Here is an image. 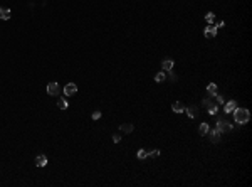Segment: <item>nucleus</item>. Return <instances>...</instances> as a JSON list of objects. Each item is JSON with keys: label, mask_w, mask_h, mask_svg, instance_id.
Listing matches in <instances>:
<instances>
[{"label": "nucleus", "mask_w": 252, "mask_h": 187, "mask_svg": "<svg viewBox=\"0 0 252 187\" xmlns=\"http://www.w3.org/2000/svg\"><path fill=\"white\" fill-rule=\"evenodd\" d=\"M234 120L239 125H246L247 121L250 120V113L247 108H235L234 110Z\"/></svg>", "instance_id": "obj_1"}, {"label": "nucleus", "mask_w": 252, "mask_h": 187, "mask_svg": "<svg viewBox=\"0 0 252 187\" xmlns=\"http://www.w3.org/2000/svg\"><path fill=\"white\" fill-rule=\"evenodd\" d=\"M64 93H66L67 96H73L77 93V84L76 83H67L66 86H64Z\"/></svg>", "instance_id": "obj_6"}, {"label": "nucleus", "mask_w": 252, "mask_h": 187, "mask_svg": "<svg viewBox=\"0 0 252 187\" xmlns=\"http://www.w3.org/2000/svg\"><path fill=\"white\" fill-rule=\"evenodd\" d=\"M146 157H148V152H146V150H138V159L140 160H143V159H146Z\"/></svg>", "instance_id": "obj_20"}, {"label": "nucleus", "mask_w": 252, "mask_h": 187, "mask_svg": "<svg viewBox=\"0 0 252 187\" xmlns=\"http://www.w3.org/2000/svg\"><path fill=\"white\" fill-rule=\"evenodd\" d=\"M205 20H207L208 24H212V22L215 20V14H214V12H208L207 15H205Z\"/></svg>", "instance_id": "obj_19"}, {"label": "nucleus", "mask_w": 252, "mask_h": 187, "mask_svg": "<svg viewBox=\"0 0 252 187\" xmlns=\"http://www.w3.org/2000/svg\"><path fill=\"white\" fill-rule=\"evenodd\" d=\"M165 79H167V74H165L163 71H160V73L155 76V81H156V83H163Z\"/></svg>", "instance_id": "obj_16"}, {"label": "nucleus", "mask_w": 252, "mask_h": 187, "mask_svg": "<svg viewBox=\"0 0 252 187\" xmlns=\"http://www.w3.org/2000/svg\"><path fill=\"white\" fill-rule=\"evenodd\" d=\"M120 130L123 132V133H131V132L135 130V127H133L131 123H123V125H120Z\"/></svg>", "instance_id": "obj_13"}, {"label": "nucleus", "mask_w": 252, "mask_h": 187, "mask_svg": "<svg viewBox=\"0 0 252 187\" xmlns=\"http://www.w3.org/2000/svg\"><path fill=\"white\" fill-rule=\"evenodd\" d=\"M207 93H208V96H215L217 95V84H215V83H210V84L207 86Z\"/></svg>", "instance_id": "obj_14"}, {"label": "nucleus", "mask_w": 252, "mask_h": 187, "mask_svg": "<svg viewBox=\"0 0 252 187\" xmlns=\"http://www.w3.org/2000/svg\"><path fill=\"white\" fill-rule=\"evenodd\" d=\"M57 106H59L61 110H67V108H69V103H67L66 98H59L57 100Z\"/></svg>", "instance_id": "obj_15"}, {"label": "nucleus", "mask_w": 252, "mask_h": 187, "mask_svg": "<svg viewBox=\"0 0 252 187\" xmlns=\"http://www.w3.org/2000/svg\"><path fill=\"white\" fill-rule=\"evenodd\" d=\"M113 142H114V143H120V142H121V135H120V133H114V135H113Z\"/></svg>", "instance_id": "obj_21"}, {"label": "nucleus", "mask_w": 252, "mask_h": 187, "mask_svg": "<svg viewBox=\"0 0 252 187\" xmlns=\"http://www.w3.org/2000/svg\"><path fill=\"white\" fill-rule=\"evenodd\" d=\"M160 155V150H151V152H148V157H158Z\"/></svg>", "instance_id": "obj_22"}, {"label": "nucleus", "mask_w": 252, "mask_h": 187, "mask_svg": "<svg viewBox=\"0 0 252 187\" xmlns=\"http://www.w3.org/2000/svg\"><path fill=\"white\" fill-rule=\"evenodd\" d=\"M173 66H175V63L171 59H165L163 63H161V69H163V71H171V69H173Z\"/></svg>", "instance_id": "obj_11"}, {"label": "nucleus", "mask_w": 252, "mask_h": 187, "mask_svg": "<svg viewBox=\"0 0 252 187\" xmlns=\"http://www.w3.org/2000/svg\"><path fill=\"white\" fill-rule=\"evenodd\" d=\"M35 165H37V167H45V165H47V157L45 155H37L35 157Z\"/></svg>", "instance_id": "obj_8"}, {"label": "nucleus", "mask_w": 252, "mask_h": 187, "mask_svg": "<svg viewBox=\"0 0 252 187\" xmlns=\"http://www.w3.org/2000/svg\"><path fill=\"white\" fill-rule=\"evenodd\" d=\"M59 91H61V88H59V84H57L56 81H52V83H49V84H47V95L57 96V95H59Z\"/></svg>", "instance_id": "obj_5"}, {"label": "nucleus", "mask_w": 252, "mask_h": 187, "mask_svg": "<svg viewBox=\"0 0 252 187\" xmlns=\"http://www.w3.org/2000/svg\"><path fill=\"white\" fill-rule=\"evenodd\" d=\"M199 132H200V135H207V132H208V125H207V123H202L200 127H199Z\"/></svg>", "instance_id": "obj_18"}, {"label": "nucleus", "mask_w": 252, "mask_h": 187, "mask_svg": "<svg viewBox=\"0 0 252 187\" xmlns=\"http://www.w3.org/2000/svg\"><path fill=\"white\" fill-rule=\"evenodd\" d=\"M185 111H187V115H188L190 118H195L197 113H199V108H197L195 105H190V106H185Z\"/></svg>", "instance_id": "obj_7"}, {"label": "nucleus", "mask_w": 252, "mask_h": 187, "mask_svg": "<svg viewBox=\"0 0 252 187\" xmlns=\"http://www.w3.org/2000/svg\"><path fill=\"white\" fill-rule=\"evenodd\" d=\"M171 110H173L175 113H183V111H185V105H183L182 101H175L173 105H171Z\"/></svg>", "instance_id": "obj_10"}, {"label": "nucleus", "mask_w": 252, "mask_h": 187, "mask_svg": "<svg viewBox=\"0 0 252 187\" xmlns=\"http://www.w3.org/2000/svg\"><path fill=\"white\" fill-rule=\"evenodd\" d=\"M170 79H171V81H176V74L173 73V69L170 71Z\"/></svg>", "instance_id": "obj_24"}, {"label": "nucleus", "mask_w": 252, "mask_h": 187, "mask_svg": "<svg viewBox=\"0 0 252 187\" xmlns=\"http://www.w3.org/2000/svg\"><path fill=\"white\" fill-rule=\"evenodd\" d=\"M219 111V106L215 105V103H210V105H208V113L210 115H215Z\"/></svg>", "instance_id": "obj_17"}, {"label": "nucleus", "mask_w": 252, "mask_h": 187, "mask_svg": "<svg viewBox=\"0 0 252 187\" xmlns=\"http://www.w3.org/2000/svg\"><path fill=\"white\" fill-rule=\"evenodd\" d=\"M217 128L220 130V133H230L232 132V125L225 120H219L217 121Z\"/></svg>", "instance_id": "obj_2"}, {"label": "nucleus", "mask_w": 252, "mask_h": 187, "mask_svg": "<svg viewBox=\"0 0 252 187\" xmlns=\"http://www.w3.org/2000/svg\"><path fill=\"white\" fill-rule=\"evenodd\" d=\"M203 35H205L207 39H215V37H217V27L212 26V24H210V26H207V27H205Z\"/></svg>", "instance_id": "obj_4"}, {"label": "nucleus", "mask_w": 252, "mask_h": 187, "mask_svg": "<svg viewBox=\"0 0 252 187\" xmlns=\"http://www.w3.org/2000/svg\"><path fill=\"white\" fill-rule=\"evenodd\" d=\"M91 118H93V120H99V118H101V111H94V113L91 115Z\"/></svg>", "instance_id": "obj_23"}, {"label": "nucleus", "mask_w": 252, "mask_h": 187, "mask_svg": "<svg viewBox=\"0 0 252 187\" xmlns=\"http://www.w3.org/2000/svg\"><path fill=\"white\" fill-rule=\"evenodd\" d=\"M208 138H210V142L212 143H217V142H220V130H219L217 127L214 128V130H210V128H208Z\"/></svg>", "instance_id": "obj_3"}, {"label": "nucleus", "mask_w": 252, "mask_h": 187, "mask_svg": "<svg viewBox=\"0 0 252 187\" xmlns=\"http://www.w3.org/2000/svg\"><path fill=\"white\" fill-rule=\"evenodd\" d=\"M235 108H237V103L232 100V101H229V103H225V105H224V111L229 115V113H234V110H235Z\"/></svg>", "instance_id": "obj_9"}, {"label": "nucleus", "mask_w": 252, "mask_h": 187, "mask_svg": "<svg viewBox=\"0 0 252 187\" xmlns=\"http://www.w3.org/2000/svg\"><path fill=\"white\" fill-rule=\"evenodd\" d=\"M10 15H12V12H10V9H3V7H0V19L3 20H9Z\"/></svg>", "instance_id": "obj_12"}, {"label": "nucleus", "mask_w": 252, "mask_h": 187, "mask_svg": "<svg viewBox=\"0 0 252 187\" xmlns=\"http://www.w3.org/2000/svg\"><path fill=\"white\" fill-rule=\"evenodd\" d=\"M217 101L222 105V103H224V96H222V95H217Z\"/></svg>", "instance_id": "obj_25"}]
</instances>
